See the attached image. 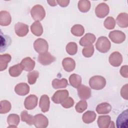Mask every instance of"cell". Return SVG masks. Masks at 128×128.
Masks as SVG:
<instances>
[{
	"mask_svg": "<svg viewBox=\"0 0 128 128\" xmlns=\"http://www.w3.org/2000/svg\"><path fill=\"white\" fill-rule=\"evenodd\" d=\"M14 91L18 95L26 96L30 92V86L26 83H19L16 86Z\"/></svg>",
	"mask_w": 128,
	"mask_h": 128,
	"instance_id": "2e32d148",
	"label": "cell"
},
{
	"mask_svg": "<svg viewBox=\"0 0 128 128\" xmlns=\"http://www.w3.org/2000/svg\"><path fill=\"white\" fill-rule=\"evenodd\" d=\"M12 57L10 54H5L0 55V70H5L8 66V64L11 60Z\"/></svg>",
	"mask_w": 128,
	"mask_h": 128,
	"instance_id": "4316f807",
	"label": "cell"
},
{
	"mask_svg": "<svg viewBox=\"0 0 128 128\" xmlns=\"http://www.w3.org/2000/svg\"><path fill=\"white\" fill-rule=\"evenodd\" d=\"M96 114L94 111L88 110L85 112L82 116L83 122L86 124H90L94 122L96 118Z\"/></svg>",
	"mask_w": 128,
	"mask_h": 128,
	"instance_id": "83f0119b",
	"label": "cell"
},
{
	"mask_svg": "<svg viewBox=\"0 0 128 128\" xmlns=\"http://www.w3.org/2000/svg\"><path fill=\"white\" fill-rule=\"evenodd\" d=\"M72 34L76 36H82L84 32V28L80 24H75L72 26L70 30Z\"/></svg>",
	"mask_w": 128,
	"mask_h": 128,
	"instance_id": "836d02e7",
	"label": "cell"
},
{
	"mask_svg": "<svg viewBox=\"0 0 128 128\" xmlns=\"http://www.w3.org/2000/svg\"><path fill=\"white\" fill-rule=\"evenodd\" d=\"M128 66H123L121 67V68L120 70V74L122 76L128 78Z\"/></svg>",
	"mask_w": 128,
	"mask_h": 128,
	"instance_id": "7bdbcfd3",
	"label": "cell"
},
{
	"mask_svg": "<svg viewBox=\"0 0 128 128\" xmlns=\"http://www.w3.org/2000/svg\"><path fill=\"white\" fill-rule=\"evenodd\" d=\"M32 18L36 21L42 20L46 16V12L44 7L40 4L34 6L30 10Z\"/></svg>",
	"mask_w": 128,
	"mask_h": 128,
	"instance_id": "3957f363",
	"label": "cell"
},
{
	"mask_svg": "<svg viewBox=\"0 0 128 128\" xmlns=\"http://www.w3.org/2000/svg\"><path fill=\"white\" fill-rule=\"evenodd\" d=\"M12 18L10 14L6 10L0 12V24L2 26H7L10 24Z\"/></svg>",
	"mask_w": 128,
	"mask_h": 128,
	"instance_id": "44dd1931",
	"label": "cell"
},
{
	"mask_svg": "<svg viewBox=\"0 0 128 128\" xmlns=\"http://www.w3.org/2000/svg\"><path fill=\"white\" fill-rule=\"evenodd\" d=\"M34 50L39 54L48 52V44L47 41L42 38L36 39L34 43Z\"/></svg>",
	"mask_w": 128,
	"mask_h": 128,
	"instance_id": "277c9868",
	"label": "cell"
},
{
	"mask_svg": "<svg viewBox=\"0 0 128 128\" xmlns=\"http://www.w3.org/2000/svg\"><path fill=\"white\" fill-rule=\"evenodd\" d=\"M104 26L108 30H112L116 26V21L114 18L108 16L106 18L104 22Z\"/></svg>",
	"mask_w": 128,
	"mask_h": 128,
	"instance_id": "74e56055",
	"label": "cell"
},
{
	"mask_svg": "<svg viewBox=\"0 0 128 128\" xmlns=\"http://www.w3.org/2000/svg\"><path fill=\"white\" fill-rule=\"evenodd\" d=\"M116 22L118 25L122 28H127L128 26V14L126 12L120 14L116 18Z\"/></svg>",
	"mask_w": 128,
	"mask_h": 128,
	"instance_id": "ffe728a7",
	"label": "cell"
},
{
	"mask_svg": "<svg viewBox=\"0 0 128 128\" xmlns=\"http://www.w3.org/2000/svg\"><path fill=\"white\" fill-rule=\"evenodd\" d=\"M11 38L7 35L3 34L2 32L0 33V52L5 51L6 48L10 45Z\"/></svg>",
	"mask_w": 128,
	"mask_h": 128,
	"instance_id": "603a6c76",
	"label": "cell"
},
{
	"mask_svg": "<svg viewBox=\"0 0 128 128\" xmlns=\"http://www.w3.org/2000/svg\"><path fill=\"white\" fill-rule=\"evenodd\" d=\"M38 98L34 94H30L24 100V106L26 109L31 110L34 108L38 104Z\"/></svg>",
	"mask_w": 128,
	"mask_h": 128,
	"instance_id": "7c38bea8",
	"label": "cell"
},
{
	"mask_svg": "<svg viewBox=\"0 0 128 128\" xmlns=\"http://www.w3.org/2000/svg\"><path fill=\"white\" fill-rule=\"evenodd\" d=\"M110 64L113 66H119L122 62V56L118 52H114L112 53L108 58Z\"/></svg>",
	"mask_w": 128,
	"mask_h": 128,
	"instance_id": "30bf717a",
	"label": "cell"
},
{
	"mask_svg": "<svg viewBox=\"0 0 128 128\" xmlns=\"http://www.w3.org/2000/svg\"><path fill=\"white\" fill-rule=\"evenodd\" d=\"M109 38L115 44H120L126 40V34L120 30H115L110 32L108 34Z\"/></svg>",
	"mask_w": 128,
	"mask_h": 128,
	"instance_id": "8992f818",
	"label": "cell"
},
{
	"mask_svg": "<svg viewBox=\"0 0 128 128\" xmlns=\"http://www.w3.org/2000/svg\"><path fill=\"white\" fill-rule=\"evenodd\" d=\"M34 116L28 114L26 110H23L20 114L22 121L26 122L30 126L34 124Z\"/></svg>",
	"mask_w": 128,
	"mask_h": 128,
	"instance_id": "d6a6232c",
	"label": "cell"
},
{
	"mask_svg": "<svg viewBox=\"0 0 128 128\" xmlns=\"http://www.w3.org/2000/svg\"><path fill=\"white\" fill-rule=\"evenodd\" d=\"M48 3L52 6H54L57 5L56 0H47Z\"/></svg>",
	"mask_w": 128,
	"mask_h": 128,
	"instance_id": "f6af8a7d",
	"label": "cell"
},
{
	"mask_svg": "<svg viewBox=\"0 0 128 128\" xmlns=\"http://www.w3.org/2000/svg\"><path fill=\"white\" fill-rule=\"evenodd\" d=\"M111 122V118L110 116H99L97 123L100 128H110Z\"/></svg>",
	"mask_w": 128,
	"mask_h": 128,
	"instance_id": "7402d4cb",
	"label": "cell"
},
{
	"mask_svg": "<svg viewBox=\"0 0 128 128\" xmlns=\"http://www.w3.org/2000/svg\"><path fill=\"white\" fill-rule=\"evenodd\" d=\"M96 40V36L94 34L91 33H87L80 38L79 43L81 46H86L92 44L95 42Z\"/></svg>",
	"mask_w": 128,
	"mask_h": 128,
	"instance_id": "5bb4252c",
	"label": "cell"
},
{
	"mask_svg": "<svg viewBox=\"0 0 128 128\" xmlns=\"http://www.w3.org/2000/svg\"><path fill=\"white\" fill-rule=\"evenodd\" d=\"M66 50L70 55H74L78 52V45L74 42H70L66 46Z\"/></svg>",
	"mask_w": 128,
	"mask_h": 128,
	"instance_id": "d590c367",
	"label": "cell"
},
{
	"mask_svg": "<svg viewBox=\"0 0 128 128\" xmlns=\"http://www.w3.org/2000/svg\"><path fill=\"white\" fill-rule=\"evenodd\" d=\"M39 76V72L37 70H33L28 74V82L30 84H34L36 83L37 78Z\"/></svg>",
	"mask_w": 128,
	"mask_h": 128,
	"instance_id": "8d00e7d4",
	"label": "cell"
},
{
	"mask_svg": "<svg viewBox=\"0 0 128 128\" xmlns=\"http://www.w3.org/2000/svg\"><path fill=\"white\" fill-rule=\"evenodd\" d=\"M62 65L64 69L67 72L74 70L76 67V62L74 59L71 58H66L62 61Z\"/></svg>",
	"mask_w": 128,
	"mask_h": 128,
	"instance_id": "ac0fdd59",
	"label": "cell"
},
{
	"mask_svg": "<svg viewBox=\"0 0 128 128\" xmlns=\"http://www.w3.org/2000/svg\"><path fill=\"white\" fill-rule=\"evenodd\" d=\"M56 58L48 52L40 54L38 57V61L43 66H48L54 62Z\"/></svg>",
	"mask_w": 128,
	"mask_h": 128,
	"instance_id": "52a82bcc",
	"label": "cell"
},
{
	"mask_svg": "<svg viewBox=\"0 0 128 128\" xmlns=\"http://www.w3.org/2000/svg\"><path fill=\"white\" fill-rule=\"evenodd\" d=\"M70 84L74 88H78L82 84V78L78 74H73L69 77Z\"/></svg>",
	"mask_w": 128,
	"mask_h": 128,
	"instance_id": "4dcf8cb0",
	"label": "cell"
},
{
	"mask_svg": "<svg viewBox=\"0 0 128 128\" xmlns=\"http://www.w3.org/2000/svg\"><path fill=\"white\" fill-rule=\"evenodd\" d=\"M110 8L104 2L98 4L95 8V14L99 18H102L109 14Z\"/></svg>",
	"mask_w": 128,
	"mask_h": 128,
	"instance_id": "9c48e42d",
	"label": "cell"
},
{
	"mask_svg": "<svg viewBox=\"0 0 128 128\" xmlns=\"http://www.w3.org/2000/svg\"><path fill=\"white\" fill-rule=\"evenodd\" d=\"M94 46L92 44L85 46L82 50V55L86 58L91 57L94 53Z\"/></svg>",
	"mask_w": 128,
	"mask_h": 128,
	"instance_id": "f35d334b",
	"label": "cell"
},
{
	"mask_svg": "<svg viewBox=\"0 0 128 128\" xmlns=\"http://www.w3.org/2000/svg\"><path fill=\"white\" fill-rule=\"evenodd\" d=\"M88 107L87 102L85 100H82L78 102L76 105V110L78 113H82L84 112Z\"/></svg>",
	"mask_w": 128,
	"mask_h": 128,
	"instance_id": "ab89813d",
	"label": "cell"
},
{
	"mask_svg": "<svg viewBox=\"0 0 128 128\" xmlns=\"http://www.w3.org/2000/svg\"><path fill=\"white\" fill-rule=\"evenodd\" d=\"M50 98L46 94H43L41 96L39 102V106L43 112L48 111L50 108Z\"/></svg>",
	"mask_w": 128,
	"mask_h": 128,
	"instance_id": "d6986e66",
	"label": "cell"
},
{
	"mask_svg": "<svg viewBox=\"0 0 128 128\" xmlns=\"http://www.w3.org/2000/svg\"><path fill=\"white\" fill-rule=\"evenodd\" d=\"M77 88L78 94L80 98L82 100H86L90 98L91 90L89 87L81 84Z\"/></svg>",
	"mask_w": 128,
	"mask_h": 128,
	"instance_id": "8fae6325",
	"label": "cell"
},
{
	"mask_svg": "<svg viewBox=\"0 0 128 128\" xmlns=\"http://www.w3.org/2000/svg\"><path fill=\"white\" fill-rule=\"evenodd\" d=\"M24 70L30 72L34 70L35 66V62L30 57H26L23 58L20 63Z\"/></svg>",
	"mask_w": 128,
	"mask_h": 128,
	"instance_id": "e0dca14e",
	"label": "cell"
},
{
	"mask_svg": "<svg viewBox=\"0 0 128 128\" xmlns=\"http://www.w3.org/2000/svg\"><path fill=\"white\" fill-rule=\"evenodd\" d=\"M110 41L106 37L104 36L99 37L96 44V50L102 53L107 52L110 50Z\"/></svg>",
	"mask_w": 128,
	"mask_h": 128,
	"instance_id": "7a4b0ae2",
	"label": "cell"
},
{
	"mask_svg": "<svg viewBox=\"0 0 128 128\" xmlns=\"http://www.w3.org/2000/svg\"><path fill=\"white\" fill-rule=\"evenodd\" d=\"M56 1L58 4L62 7H66L70 3L69 0H57Z\"/></svg>",
	"mask_w": 128,
	"mask_h": 128,
	"instance_id": "ee69618b",
	"label": "cell"
},
{
	"mask_svg": "<svg viewBox=\"0 0 128 128\" xmlns=\"http://www.w3.org/2000/svg\"><path fill=\"white\" fill-rule=\"evenodd\" d=\"M32 32L36 36H40L43 33V28L39 21H35L30 26Z\"/></svg>",
	"mask_w": 128,
	"mask_h": 128,
	"instance_id": "484cf974",
	"label": "cell"
},
{
	"mask_svg": "<svg viewBox=\"0 0 128 128\" xmlns=\"http://www.w3.org/2000/svg\"><path fill=\"white\" fill-rule=\"evenodd\" d=\"M112 110V106L108 102H102L98 104L96 108V112L98 114H107Z\"/></svg>",
	"mask_w": 128,
	"mask_h": 128,
	"instance_id": "d4e9b609",
	"label": "cell"
},
{
	"mask_svg": "<svg viewBox=\"0 0 128 128\" xmlns=\"http://www.w3.org/2000/svg\"><path fill=\"white\" fill-rule=\"evenodd\" d=\"M90 87L96 90H102L106 85L105 78L100 76H94L90 78L89 80Z\"/></svg>",
	"mask_w": 128,
	"mask_h": 128,
	"instance_id": "6da1fadb",
	"label": "cell"
},
{
	"mask_svg": "<svg viewBox=\"0 0 128 128\" xmlns=\"http://www.w3.org/2000/svg\"><path fill=\"white\" fill-rule=\"evenodd\" d=\"M34 124L37 128H46L48 126V120L42 114H37L34 117Z\"/></svg>",
	"mask_w": 128,
	"mask_h": 128,
	"instance_id": "5b68a950",
	"label": "cell"
},
{
	"mask_svg": "<svg viewBox=\"0 0 128 128\" xmlns=\"http://www.w3.org/2000/svg\"><path fill=\"white\" fill-rule=\"evenodd\" d=\"M69 93L66 90H57L54 92L52 100L55 104H61L68 97Z\"/></svg>",
	"mask_w": 128,
	"mask_h": 128,
	"instance_id": "ba28073f",
	"label": "cell"
},
{
	"mask_svg": "<svg viewBox=\"0 0 128 128\" xmlns=\"http://www.w3.org/2000/svg\"><path fill=\"white\" fill-rule=\"evenodd\" d=\"M78 6L80 12H86L90 8V2L87 0H80L78 2Z\"/></svg>",
	"mask_w": 128,
	"mask_h": 128,
	"instance_id": "1f68e13d",
	"label": "cell"
},
{
	"mask_svg": "<svg viewBox=\"0 0 128 128\" xmlns=\"http://www.w3.org/2000/svg\"><path fill=\"white\" fill-rule=\"evenodd\" d=\"M61 104L64 108H69L74 106V100L71 97H68L64 101L61 103Z\"/></svg>",
	"mask_w": 128,
	"mask_h": 128,
	"instance_id": "60d3db41",
	"label": "cell"
},
{
	"mask_svg": "<svg viewBox=\"0 0 128 128\" xmlns=\"http://www.w3.org/2000/svg\"><path fill=\"white\" fill-rule=\"evenodd\" d=\"M128 124V110H126L120 114L116 120V127L118 128H127Z\"/></svg>",
	"mask_w": 128,
	"mask_h": 128,
	"instance_id": "9a60e30c",
	"label": "cell"
},
{
	"mask_svg": "<svg viewBox=\"0 0 128 128\" xmlns=\"http://www.w3.org/2000/svg\"><path fill=\"white\" fill-rule=\"evenodd\" d=\"M14 31L18 36H24L28 32V26L24 23L18 22L14 26Z\"/></svg>",
	"mask_w": 128,
	"mask_h": 128,
	"instance_id": "4fadbf2b",
	"label": "cell"
},
{
	"mask_svg": "<svg viewBox=\"0 0 128 128\" xmlns=\"http://www.w3.org/2000/svg\"><path fill=\"white\" fill-rule=\"evenodd\" d=\"M120 94L126 100H128V84H126L122 87L120 90Z\"/></svg>",
	"mask_w": 128,
	"mask_h": 128,
	"instance_id": "b9f144b4",
	"label": "cell"
},
{
	"mask_svg": "<svg viewBox=\"0 0 128 128\" xmlns=\"http://www.w3.org/2000/svg\"><path fill=\"white\" fill-rule=\"evenodd\" d=\"M52 86L54 89L66 88L68 85V80L66 78H54L52 82Z\"/></svg>",
	"mask_w": 128,
	"mask_h": 128,
	"instance_id": "f546056e",
	"label": "cell"
},
{
	"mask_svg": "<svg viewBox=\"0 0 128 128\" xmlns=\"http://www.w3.org/2000/svg\"><path fill=\"white\" fill-rule=\"evenodd\" d=\"M20 120L18 114H12L8 115L7 118V122L8 124V128H16L19 124Z\"/></svg>",
	"mask_w": 128,
	"mask_h": 128,
	"instance_id": "cb8c5ba5",
	"label": "cell"
},
{
	"mask_svg": "<svg viewBox=\"0 0 128 128\" xmlns=\"http://www.w3.org/2000/svg\"><path fill=\"white\" fill-rule=\"evenodd\" d=\"M11 104L6 100H2L0 102V113L2 114L8 113L11 110Z\"/></svg>",
	"mask_w": 128,
	"mask_h": 128,
	"instance_id": "e575fe53",
	"label": "cell"
},
{
	"mask_svg": "<svg viewBox=\"0 0 128 128\" xmlns=\"http://www.w3.org/2000/svg\"><path fill=\"white\" fill-rule=\"evenodd\" d=\"M23 70L24 69L21 64H18L12 66H10L9 68L8 72L11 76L18 77L22 74Z\"/></svg>",
	"mask_w": 128,
	"mask_h": 128,
	"instance_id": "f1b7e54d",
	"label": "cell"
}]
</instances>
